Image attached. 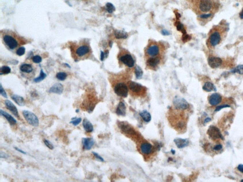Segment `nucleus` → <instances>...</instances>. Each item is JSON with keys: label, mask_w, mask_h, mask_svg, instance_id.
<instances>
[{"label": "nucleus", "mask_w": 243, "mask_h": 182, "mask_svg": "<svg viewBox=\"0 0 243 182\" xmlns=\"http://www.w3.org/2000/svg\"><path fill=\"white\" fill-rule=\"evenodd\" d=\"M14 148H15V150H16L17 151H18L19 152L21 153L22 154H25V155L27 154L26 152H25V151H23L22 150H20V148H18L17 147H14Z\"/></svg>", "instance_id": "nucleus-50"}, {"label": "nucleus", "mask_w": 243, "mask_h": 182, "mask_svg": "<svg viewBox=\"0 0 243 182\" xmlns=\"http://www.w3.org/2000/svg\"><path fill=\"white\" fill-rule=\"evenodd\" d=\"M221 41V36L219 32L215 31L213 33L209 38V42L211 45L215 47L220 43Z\"/></svg>", "instance_id": "nucleus-15"}, {"label": "nucleus", "mask_w": 243, "mask_h": 182, "mask_svg": "<svg viewBox=\"0 0 243 182\" xmlns=\"http://www.w3.org/2000/svg\"><path fill=\"white\" fill-rule=\"evenodd\" d=\"M191 39V37L189 36V35L187 34L183 35V37H182V41L184 42H186L187 41H189Z\"/></svg>", "instance_id": "nucleus-44"}, {"label": "nucleus", "mask_w": 243, "mask_h": 182, "mask_svg": "<svg viewBox=\"0 0 243 182\" xmlns=\"http://www.w3.org/2000/svg\"><path fill=\"white\" fill-rule=\"evenodd\" d=\"M231 72L233 74L238 73L239 74H243V65H238L236 68L231 70Z\"/></svg>", "instance_id": "nucleus-30"}, {"label": "nucleus", "mask_w": 243, "mask_h": 182, "mask_svg": "<svg viewBox=\"0 0 243 182\" xmlns=\"http://www.w3.org/2000/svg\"><path fill=\"white\" fill-rule=\"evenodd\" d=\"M177 28L178 30L181 31L183 35L187 34L186 31V30L184 27L183 25L182 24V23H181V22H178L177 23Z\"/></svg>", "instance_id": "nucleus-36"}, {"label": "nucleus", "mask_w": 243, "mask_h": 182, "mask_svg": "<svg viewBox=\"0 0 243 182\" xmlns=\"http://www.w3.org/2000/svg\"><path fill=\"white\" fill-rule=\"evenodd\" d=\"M140 150L141 152L145 155H149L151 154L153 150V146L151 144L145 142L141 145Z\"/></svg>", "instance_id": "nucleus-17"}, {"label": "nucleus", "mask_w": 243, "mask_h": 182, "mask_svg": "<svg viewBox=\"0 0 243 182\" xmlns=\"http://www.w3.org/2000/svg\"><path fill=\"white\" fill-rule=\"evenodd\" d=\"M3 40L5 44L11 49H14L16 48L19 44L17 40L14 37L9 34L4 35L3 37Z\"/></svg>", "instance_id": "nucleus-5"}, {"label": "nucleus", "mask_w": 243, "mask_h": 182, "mask_svg": "<svg viewBox=\"0 0 243 182\" xmlns=\"http://www.w3.org/2000/svg\"><path fill=\"white\" fill-rule=\"evenodd\" d=\"M212 120V119H211L210 118L207 117L204 120V124H206L207 123L209 122L211 120Z\"/></svg>", "instance_id": "nucleus-51"}, {"label": "nucleus", "mask_w": 243, "mask_h": 182, "mask_svg": "<svg viewBox=\"0 0 243 182\" xmlns=\"http://www.w3.org/2000/svg\"><path fill=\"white\" fill-rule=\"evenodd\" d=\"M162 35H164V36H168L170 34V33L169 32V31L167 30H162Z\"/></svg>", "instance_id": "nucleus-49"}, {"label": "nucleus", "mask_w": 243, "mask_h": 182, "mask_svg": "<svg viewBox=\"0 0 243 182\" xmlns=\"http://www.w3.org/2000/svg\"><path fill=\"white\" fill-rule=\"evenodd\" d=\"M126 105L123 101H121L118 105L117 108L116 109V112L117 114L120 116H124L126 114Z\"/></svg>", "instance_id": "nucleus-24"}, {"label": "nucleus", "mask_w": 243, "mask_h": 182, "mask_svg": "<svg viewBox=\"0 0 243 182\" xmlns=\"http://www.w3.org/2000/svg\"><path fill=\"white\" fill-rule=\"evenodd\" d=\"M33 61L35 63H40L42 61V58L39 55H35L33 58Z\"/></svg>", "instance_id": "nucleus-40"}, {"label": "nucleus", "mask_w": 243, "mask_h": 182, "mask_svg": "<svg viewBox=\"0 0 243 182\" xmlns=\"http://www.w3.org/2000/svg\"><path fill=\"white\" fill-rule=\"evenodd\" d=\"M0 113L1 116L5 118L6 120L8 121L11 126H14L17 124V120L16 119L12 117L9 113L6 112L5 111H3V110H0Z\"/></svg>", "instance_id": "nucleus-18"}, {"label": "nucleus", "mask_w": 243, "mask_h": 182, "mask_svg": "<svg viewBox=\"0 0 243 182\" xmlns=\"http://www.w3.org/2000/svg\"><path fill=\"white\" fill-rule=\"evenodd\" d=\"M120 60L129 68H132L134 65V58L132 56L129 54H126L122 55L120 58Z\"/></svg>", "instance_id": "nucleus-8"}, {"label": "nucleus", "mask_w": 243, "mask_h": 182, "mask_svg": "<svg viewBox=\"0 0 243 182\" xmlns=\"http://www.w3.org/2000/svg\"><path fill=\"white\" fill-rule=\"evenodd\" d=\"M207 133L209 138L213 140H217L219 139L222 140L224 139V138L220 130L215 126H210L207 131Z\"/></svg>", "instance_id": "nucleus-3"}, {"label": "nucleus", "mask_w": 243, "mask_h": 182, "mask_svg": "<svg viewBox=\"0 0 243 182\" xmlns=\"http://www.w3.org/2000/svg\"><path fill=\"white\" fill-rule=\"evenodd\" d=\"M237 169L240 172L243 174V164H239L237 167Z\"/></svg>", "instance_id": "nucleus-48"}, {"label": "nucleus", "mask_w": 243, "mask_h": 182, "mask_svg": "<svg viewBox=\"0 0 243 182\" xmlns=\"http://www.w3.org/2000/svg\"><path fill=\"white\" fill-rule=\"evenodd\" d=\"M25 49L24 47H19L16 51V54L17 55L19 56H22L25 54Z\"/></svg>", "instance_id": "nucleus-38"}, {"label": "nucleus", "mask_w": 243, "mask_h": 182, "mask_svg": "<svg viewBox=\"0 0 243 182\" xmlns=\"http://www.w3.org/2000/svg\"><path fill=\"white\" fill-rule=\"evenodd\" d=\"M20 70L24 73H30L33 71L32 66L28 64H24L20 66Z\"/></svg>", "instance_id": "nucleus-27"}, {"label": "nucleus", "mask_w": 243, "mask_h": 182, "mask_svg": "<svg viewBox=\"0 0 243 182\" xmlns=\"http://www.w3.org/2000/svg\"><path fill=\"white\" fill-rule=\"evenodd\" d=\"M212 2L211 0H200V9L203 12H208L212 8Z\"/></svg>", "instance_id": "nucleus-12"}, {"label": "nucleus", "mask_w": 243, "mask_h": 182, "mask_svg": "<svg viewBox=\"0 0 243 182\" xmlns=\"http://www.w3.org/2000/svg\"><path fill=\"white\" fill-rule=\"evenodd\" d=\"M67 77V74L65 72H58L57 73V75H56V77H57L58 79L60 81H64L66 79Z\"/></svg>", "instance_id": "nucleus-33"}, {"label": "nucleus", "mask_w": 243, "mask_h": 182, "mask_svg": "<svg viewBox=\"0 0 243 182\" xmlns=\"http://www.w3.org/2000/svg\"><path fill=\"white\" fill-rule=\"evenodd\" d=\"M115 38L117 39H126L128 37L127 33L120 30H116L115 32Z\"/></svg>", "instance_id": "nucleus-26"}, {"label": "nucleus", "mask_w": 243, "mask_h": 182, "mask_svg": "<svg viewBox=\"0 0 243 182\" xmlns=\"http://www.w3.org/2000/svg\"><path fill=\"white\" fill-rule=\"evenodd\" d=\"M79 112V110H78V109L76 110V112H77H77Z\"/></svg>", "instance_id": "nucleus-53"}, {"label": "nucleus", "mask_w": 243, "mask_h": 182, "mask_svg": "<svg viewBox=\"0 0 243 182\" xmlns=\"http://www.w3.org/2000/svg\"><path fill=\"white\" fill-rule=\"evenodd\" d=\"M128 85L130 90L135 95H141L143 93V90L145 89V88L141 84L132 81L129 82Z\"/></svg>", "instance_id": "nucleus-7"}, {"label": "nucleus", "mask_w": 243, "mask_h": 182, "mask_svg": "<svg viewBox=\"0 0 243 182\" xmlns=\"http://www.w3.org/2000/svg\"><path fill=\"white\" fill-rule=\"evenodd\" d=\"M222 96L219 93H214L209 96L208 102L211 106H217L222 101Z\"/></svg>", "instance_id": "nucleus-10"}, {"label": "nucleus", "mask_w": 243, "mask_h": 182, "mask_svg": "<svg viewBox=\"0 0 243 182\" xmlns=\"http://www.w3.org/2000/svg\"><path fill=\"white\" fill-rule=\"evenodd\" d=\"M174 142L177 147L179 148H182L187 147L189 145V141L188 139H182L180 138L174 139Z\"/></svg>", "instance_id": "nucleus-20"}, {"label": "nucleus", "mask_w": 243, "mask_h": 182, "mask_svg": "<svg viewBox=\"0 0 243 182\" xmlns=\"http://www.w3.org/2000/svg\"><path fill=\"white\" fill-rule=\"evenodd\" d=\"M105 9L107 12H109V14H112L115 10V6H113L112 3H107L105 5Z\"/></svg>", "instance_id": "nucleus-32"}, {"label": "nucleus", "mask_w": 243, "mask_h": 182, "mask_svg": "<svg viewBox=\"0 0 243 182\" xmlns=\"http://www.w3.org/2000/svg\"><path fill=\"white\" fill-rule=\"evenodd\" d=\"M160 62V59L159 58L156 57H152L150 58L147 60V64L151 68H155L158 66Z\"/></svg>", "instance_id": "nucleus-23"}, {"label": "nucleus", "mask_w": 243, "mask_h": 182, "mask_svg": "<svg viewBox=\"0 0 243 182\" xmlns=\"http://www.w3.org/2000/svg\"><path fill=\"white\" fill-rule=\"evenodd\" d=\"M212 16V14H202L200 16V17L202 19H208V18Z\"/></svg>", "instance_id": "nucleus-46"}, {"label": "nucleus", "mask_w": 243, "mask_h": 182, "mask_svg": "<svg viewBox=\"0 0 243 182\" xmlns=\"http://www.w3.org/2000/svg\"><path fill=\"white\" fill-rule=\"evenodd\" d=\"M83 149L89 150L93 147L95 144V141L92 138H84L82 139Z\"/></svg>", "instance_id": "nucleus-14"}, {"label": "nucleus", "mask_w": 243, "mask_h": 182, "mask_svg": "<svg viewBox=\"0 0 243 182\" xmlns=\"http://www.w3.org/2000/svg\"><path fill=\"white\" fill-rule=\"evenodd\" d=\"M0 157L1 158H4V159H7L9 158V156L7 155L5 153L1 151L0 154Z\"/></svg>", "instance_id": "nucleus-47"}, {"label": "nucleus", "mask_w": 243, "mask_h": 182, "mask_svg": "<svg viewBox=\"0 0 243 182\" xmlns=\"http://www.w3.org/2000/svg\"><path fill=\"white\" fill-rule=\"evenodd\" d=\"M159 52V47L157 45H151L147 49V53L151 57H156Z\"/></svg>", "instance_id": "nucleus-19"}, {"label": "nucleus", "mask_w": 243, "mask_h": 182, "mask_svg": "<svg viewBox=\"0 0 243 182\" xmlns=\"http://www.w3.org/2000/svg\"><path fill=\"white\" fill-rule=\"evenodd\" d=\"M22 114L25 120L31 125L37 127L39 125V120L34 113L28 110H24L22 111Z\"/></svg>", "instance_id": "nucleus-1"}, {"label": "nucleus", "mask_w": 243, "mask_h": 182, "mask_svg": "<svg viewBox=\"0 0 243 182\" xmlns=\"http://www.w3.org/2000/svg\"><path fill=\"white\" fill-rule=\"evenodd\" d=\"M108 54V51H107L106 52L104 53V52H101V55H100V58L101 61H103L104 60L105 58L107 56Z\"/></svg>", "instance_id": "nucleus-45"}, {"label": "nucleus", "mask_w": 243, "mask_h": 182, "mask_svg": "<svg viewBox=\"0 0 243 182\" xmlns=\"http://www.w3.org/2000/svg\"><path fill=\"white\" fill-rule=\"evenodd\" d=\"M239 16H240V18L241 19H243V9H242V11H241V12L239 14Z\"/></svg>", "instance_id": "nucleus-52"}, {"label": "nucleus", "mask_w": 243, "mask_h": 182, "mask_svg": "<svg viewBox=\"0 0 243 182\" xmlns=\"http://www.w3.org/2000/svg\"><path fill=\"white\" fill-rule=\"evenodd\" d=\"M203 90L207 92H210L212 91H216V88L215 85H214L213 83L209 82L205 83V84H204V85L203 87Z\"/></svg>", "instance_id": "nucleus-25"}, {"label": "nucleus", "mask_w": 243, "mask_h": 182, "mask_svg": "<svg viewBox=\"0 0 243 182\" xmlns=\"http://www.w3.org/2000/svg\"><path fill=\"white\" fill-rule=\"evenodd\" d=\"M135 74L136 77L137 79H140L142 78L143 75V71L140 66H136L135 68Z\"/></svg>", "instance_id": "nucleus-31"}, {"label": "nucleus", "mask_w": 243, "mask_h": 182, "mask_svg": "<svg viewBox=\"0 0 243 182\" xmlns=\"http://www.w3.org/2000/svg\"><path fill=\"white\" fill-rule=\"evenodd\" d=\"M44 143L45 145L50 150H53L54 148V146L52 144V143L49 140H48L47 139H43Z\"/></svg>", "instance_id": "nucleus-37"}, {"label": "nucleus", "mask_w": 243, "mask_h": 182, "mask_svg": "<svg viewBox=\"0 0 243 182\" xmlns=\"http://www.w3.org/2000/svg\"><path fill=\"white\" fill-rule=\"evenodd\" d=\"M140 115L143 119L144 121L149 122L151 120V115L147 111H143L140 113Z\"/></svg>", "instance_id": "nucleus-28"}, {"label": "nucleus", "mask_w": 243, "mask_h": 182, "mask_svg": "<svg viewBox=\"0 0 243 182\" xmlns=\"http://www.w3.org/2000/svg\"><path fill=\"white\" fill-rule=\"evenodd\" d=\"M213 149V150H214L215 151H219L223 149V146L221 144H219L215 145Z\"/></svg>", "instance_id": "nucleus-43"}, {"label": "nucleus", "mask_w": 243, "mask_h": 182, "mask_svg": "<svg viewBox=\"0 0 243 182\" xmlns=\"http://www.w3.org/2000/svg\"><path fill=\"white\" fill-rule=\"evenodd\" d=\"M11 98L18 105L20 106H23L25 105V101L23 97L17 95H13L11 96Z\"/></svg>", "instance_id": "nucleus-22"}, {"label": "nucleus", "mask_w": 243, "mask_h": 182, "mask_svg": "<svg viewBox=\"0 0 243 182\" xmlns=\"http://www.w3.org/2000/svg\"><path fill=\"white\" fill-rule=\"evenodd\" d=\"M119 128L121 129V131L124 133L125 134H126L127 136H136V132L135 130L130 125H128L126 123L122 122L120 123L119 125Z\"/></svg>", "instance_id": "nucleus-6"}, {"label": "nucleus", "mask_w": 243, "mask_h": 182, "mask_svg": "<svg viewBox=\"0 0 243 182\" xmlns=\"http://www.w3.org/2000/svg\"><path fill=\"white\" fill-rule=\"evenodd\" d=\"M82 121L81 118L73 117L71 118V120L70 121V123L75 126H77Z\"/></svg>", "instance_id": "nucleus-34"}, {"label": "nucleus", "mask_w": 243, "mask_h": 182, "mask_svg": "<svg viewBox=\"0 0 243 182\" xmlns=\"http://www.w3.org/2000/svg\"><path fill=\"white\" fill-rule=\"evenodd\" d=\"M47 77V74L44 72L42 69H41V72L38 77L35 78L34 79V82L35 83H39L43 81L45 78Z\"/></svg>", "instance_id": "nucleus-29"}, {"label": "nucleus", "mask_w": 243, "mask_h": 182, "mask_svg": "<svg viewBox=\"0 0 243 182\" xmlns=\"http://www.w3.org/2000/svg\"><path fill=\"white\" fill-rule=\"evenodd\" d=\"M90 52V49L86 45H81L77 47L76 50V54L78 57H83L88 55Z\"/></svg>", "instance_id": "nucleus-13"}, {"label": "nucleus", "mask_w": 243, "mask_h": 182, "mask_svg": "<svg viewBox=\"0 0 243 182\" xmlns=\"http://www.w3.org/2000/svg\"><path fill=\"white\" fill-rule=\"evenodd\" d=\"M83 126L84 130L88 133H91L94 131V127L92 123L89 121L88 119H84L83 121Z\"/></svg>", "instance_id": "nucleus-21"}, {"label": "nucleus", "mask_w": 243, "mask_h": 182, "mask_svg": "<svg viewBox=\"0 0 243 182\" xmlns=\"http://www.w3.org/2000/svg\"><path fill=\"white\" fill-rule=\"evenodd\" d=\"M231 107L230 105H228V104H223V105H219L216 107V108H215V112H219L223 109L224 108H230Z\"/></svg>", "instance_id": "nucleus-39"}, {"label": "nucleus", "mask_w": 243, "mask_h": 182, "mask_svg": "<svg viewBox=\"0 0 243 182\" xmlns=\"http://www.w3.org/2000/svg\"><path fill=\"white\" fill-rule=\"evenodd\" d=\"M115 93L122 97H126L128 95V89L126 85L124 83H119L116 84L114 87Z\"/></svg>", "instance_id": "nucleus-4"}, {"label": "nucleus", "mask_w": 243, "mask_h": 182, "mask_svg": "<svg viewBox=\"0 0 243 182\" xmlns=\"http://www.w3.org/2000/svg\"><path fill=\"white\" fill-rule=\"evenodd\" d=\"M0 93H1V96H3V97H4V98H8V96H7V93H6V92H5V90L3 88V87H2V85H1V86H0Z\"/></svg>", "instance_id": "nucleus-41"}, {"label": "nucleus", "mask_w": 243, "mask_h": 182, "mask_svg": "<svg viewBox=\"0 0 243 182\" xmlns=\"http://www.w3.org/2000/svg\"><path fill=\"white\" fill-rule=\"evenodd\" d=\"M94 156H95L96 159H97L98 160L100 161L101 162H104V159L102 157L100 156L98 154H97V153L95 152H92Z\"/></svg>", "instance_id": "nucleus-42"}, {"label": "nucleus", "mask_w": 243, "mask_h": 182, "mask_svg": "<svg viewBox=\"0 0 243 182\" xmlns=\"http://www.w3.org/2000/svg\"><path fill=\"white\" fill-rule=\"evenodd\" d=\"M208 64L212 68H217L221 65L222 60L218 57H211L208 58Z\"/></svg>", "instance_id": "nucleus-9"}, {"label": "nucleus", "mask_w": 243, "mask_h": 182, "mask_svg": "<svg viewBox=\"0 0 243 182\" xmlns=\"http://www.w3.org/2000/svg\"><path fill=\"white\" fill-rule=\"evenodd\" d=\"M4 104H5L6 107L7 109L9 110L15 117H16L18 118H19L20 116H19V112L18 111L17 108L11 101L9 100H6L4 101Z\"/></svg>", "instance_id": "nucleus-11"}, {"label": "nucleus", "mask_w": 243, "mask_h": 182, "mask_svg": "<svg viewBox=\"0 0 243 182\" xmlns=\"http://www.w3.org/2000/svg\"><path fill=\"white\" fill-rule=\"evenodd\" d=\"M173 104L175 109L178 111H184L189 107L186 100L180 96H176L174 98Z\"/></svg>", "instance_id": "nucleus-2"}, {"label": "nucleus", "mask_w": 243, "mask_h": 182, "mask_svg": "<svg viewBox=\"0 0 243 182\" xmlns=\"http://www.w3.org/2000/svg\"><path fill=\"white\" fill-rule=\"evenodd\" d=\"M241 182H243V179L242 180H241Z\"/></svg>", "instance_id": "nucleus-54"}, {"label": "nucleus", "mask_w": 243, "mask_h": 182, "mask_svg": "<svg viewBox=\"0 0 243 182\" xmlns=\"http://www.w3.org/2000/svg\"><path fill=\"white\" fill-rule=\"evenodd\" d=\"M64 91L63 85L60 83H56L50 87L49 90L50 93H55L57 95H61Z\"/></svg>", "instance_id": "nucleus-16"}, {"label": "nucleus", "mask_w": 243, "mask_h": 182, "mask_svg": "<svg viewBox=\"0 0 243 182\" xmlns=\"http://www.w3.org/2000/svg\"><path fill=\"white\" fill-rule=\"evenodd\" d=\"M11 68L8 66H3L1 69V75L3 74H8L11 73Z\"/></svg>", "instance_id": "nucleus-35"}]
</instances>
